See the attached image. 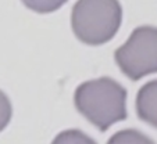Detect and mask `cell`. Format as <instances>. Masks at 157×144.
<instances>
[{
    "label": "cell",
    "mask_w": 157,
    "mask_h": 144,
    "mask_svg": "<svg viewBox=\"0 0 157 144\" xmlns=\"http://www.w3.org/2000/svg\"><path fill=\"white\" fill-rule=\"evenodd\" d=\"M136 114L140 121L157 129V79L145 83L136 96Z\"/></svg>",
    "instance_id": "277c9868"
},
{
    "label": "cell",
    "mask_w": 157,
    "mask_h": 144,
    "mask_svg": "<svg viewBox=\"0 0 157 144\" xmlns=\"http://www.w3.org/2000/svg\"><path fill=\"white\" fill-rule=\"evenodd\" d=\"M21 2L24 3L25 7L38 14H49V13L57 11L68 0H21Z\"/></svg>",
    "instance_id": "5b68a950"
},
{
    "label": "cell",
    "mask_w": 157,
    "mask_h": 144,
    "mask_svg": "<svg viewBox=\"0 0 157 144\" xmlns=\"http://www.w3.org/2000/svg\"><path fill=\"white\" fill-rule=\"evenodd\" d=\"M153 143L150 138H146L142 133L135 130H124L114 135L113 138H110V143Z\"/></svg>",
    "instance_id": "8992f818"
},
{
    "label": "cell",
    "mask_w": 157,
    "mask_h": 144,
    "mask_svg": "<svg viewBox=\"0 0 157 144\" xmlns=\"http://www.w3.org/2000/svg\"><path fill=\"white\" fill-rule=\"evenodd\" d=\"M13 116V105L6 93L0 90V132L6 129Z\"/></svg>",
    "instance_id": "52a82bcc"
},
{
    "label": "cell",
    "mask_w": 157,
    "mask_h": 144,
    "mask_svg": "<svg viewBox=\"0 0 157 144\" xmlns=\"http://www.w3.org/2000/svg\"><path fill=\"white\" fill-rule=\"evenodd\" d=\"M121 22L122 7L118 0H78L72 7V31L89 46L110 42L118 32Z\"/></svg>",
    "instance_id": "7a4b0ae2"
},
{
    "label": "cell",
    "mask_w": 157,
    "mask_h": 144,
    "mask_svg": "<svg viewBox=\"0 0 157 144\" xmlns=\"http://www.w3.org/2000/svg\"><path fill=\"white\" fill-rule=\"evenodd\" d=\"M114 60L131 80L157 74V28L143 25L133 29L127 43L116 50Z\"/></svg>",
    "instance_id": "3957f363"
},
{
    "label": "cell",
    "mask_w": 157,
    "mask_h": 144,
    "mask_svg": "<svg viewBox=\"0 0 157 144\" xmlns=\"http://www.w3.org/2000/svg\"><path fill=\"white\" fill-rule=\"evenodd\" d=\"M74 104L77 111L101 132L127 119V90L109 76L79 85L74 94Z\"/></svg>",
    "instance_id": "6da1fadb"
}]
</instances>
